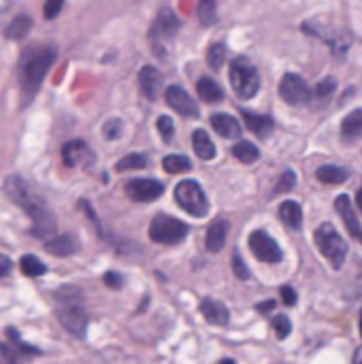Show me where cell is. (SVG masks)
Here are the masks:
<instances>
[{
    "label": "cell",
    "instance_id": "cell-1",
    "mask_svg": "<svg viewBox=\"0 0 362 364\" xmlns=\"http://www.w3.org/2000/svg\"><path fill=\"white\" fill-rule=\"evenodd\" d=\"M3 190L5 194L20 206V209L30 216L32 220V234L39 237V239H51V237H56V216L54 211L49 209V204L47 200L32 188L30 181H26L22 175H9L3 183Z\"/></svg>",
    "mask_w": 362,
    "mask_h": 364
},
{
    "label": "cell",
    "instance_id": "cell-2",
    "mask_svg": "<svg viewBox=\"0 0 362 364\" xmlns=\"http://www.w3.org/2000/svg\"><path fill=\"white\" fill-rule=\"evenodd\" d=\"M56 56L58 51L54 45H39V47L34 45L24 51V56L20 60V88L24 102H30L34 98L51 64L56 62Z\"/></svg>",
    "mask_w": 362,
    "mask_h": 364
},
{
    "label": "cell",
    "instance_id": "cell-3",
    "mask_svg": "<svg viewBox=\"0 0 362 364\" xmlns=\"http://www.w3.org/2000/svg\"><path fill=\"white\" fill-rule=\"evenodd\" d=\"M56 316L64 330L73 337H85L88 330V314L83 307L81 290L75 286H64L56 292Z\"/></svg>",
    "mask_w": 362,
    "mask_h": 364
},
{
    "label": "cell",
    "instance_id": "cell-4",
    "mask_svg": "<svg viewBox=\"0 0 362 364\" xmlns=\"http://www.w3.org/2000/svg\"><path fill=\"white\" fill-rule=\"evenodd\" d=\"M316 245L322 251V255L330 262L333 269H341L347 258V243L345 239L337 232V228L330 222H324L316 228L314 232Z\"/></svg>",
    "mask_w": 362,
    "mask_h": 364
},
{
    "label": "cell",
    "instance_id": "cell-5",
    "mask_svg": "<svg viewBox=\"0 0 362 364\" xmlns=\"http://www.w3.org/2000/svg\"><path fill=\"white\" fill-rule=\"evenodd\" d=\"M228 77H230V85H232L235 94L241 100L253 98L256 92H258V88H260V77H258V69L245 56H239V58L232 60Z\"/></svg>",
    "mask_w": 362,
    "mask_h": 364
},
{
    "label": "cell",
    "instance_id": "cell-6",
    "mask_svg": "<svg viewBox=\"0 0 362 364\" xmlns=\"http://www.w3.org/2000/svg\"><path fill=\"white\" fill-rule=\"evenodd\" d=\"M175 200L186 214H190L194 218H204L207 211H209V200H207V194L200 188V183L194 181V179H186V181L177 183Z\"/></svg>",
    "mask_w": 362,
    "mask_h": 364
},
{
    "label": "cell",
    "instance_id": "cell-7",
    "mask_svg": "<svg viewBox=\"0 0 362 364\" xmlns=\"http://www.w3.org/2000/svg\"><path fill=\"white\" fill-rule=\"evenodd\" d=\"M188 224L173 218V216H156L149 224V239L153 243H162V245H177L186 239L188 234Z\"/></svg>",
    "mask_w": 362,
    "mask_h": 364
},
{
    "label": "cell",
    "instance_id": "cell-8",
    "mask_svg": "<svg viewBox=\"0 0 362 364\" xmlns=\"http://www.w3.org/2000/svg\"><path fill=\"white\" fill-rule=\"evenodd\" d=\"M302 30L309 32V34H314L318 38H322L324 43L330 45V49L335 51V54H345L349 43H351V36L330 24H324L320 20H314V22H305L302 24Z\"/></svg>",
    "mask_w": 362,
    "mask_h": 364
},
{
    "label": "cell",
    "instance_id": "cell-9",
    "mask_svg": "<svg viewBox=\"0 0 362 364\" xmlns=\"http://www.w3.org/2000/svg\"><path fill=\"white\" fill-rule=\"evenodd\" d=\"M249 249L253 251V255L258 260H263V262H269V265L281 262V258H284V251L277 245V241L273 237H269L265 230L251 232V237H249Z\"/></svg>",
    "mask_w": 362,
    "mask_h": 364
},
{
    "label": "cell",
    "instance_id": "cell-10",
    "mask_svg": "<svg viewBox=\"0 0 362 364\" xmlns=\"http://www.w3.org/2000/svg\"><path fill=\"white\" fill-rule=\"evenodd\" d=\"M279 94L281 98L288 102V105L300 107L305 102H309V88L305 83V79L296 73H286L279 81Z\"/></svg>",
    "mask_w": 362,
    "mask_h": 364
},
{
    "label": "cell",
    "instance_id": "cell-11",
    "mask_svg": "<svg viewBox=\"0 0 362 364\" xmlns=\"http://www.w3.org/2000/svg\"><path fill=\"white\" fill-rule=\"evenodd\" d=\"M94 160H96V155L85 141H69L62 147V162L69 169H75V167L90 169L94 164Z\"/></svg>",
    "mask_w": 362,
    "mask_h": 364
},
{
    "label": "cell",
    "instance_id": "cell-12",
    "mask_svg": "<svg viewBox=\"0 0 362 364\" xmlns=\"http://www.w3.org/2000/svg\"><path fill=\"white\" fill-rule=\"evenodd\" d=\"M165 192V186L156 179H132L126 183V194L134 202H151L160 198Z\"/></svg>",
    "mask_w": 362,
    "mask_h": 364
},
{
    "label": "cell",
    "instance_id": "cell-13",
    "mask_svg": "<svg viewBox=\"0 0 362 364\" xmlns=\"http://www.w3.org/2000/svg\"><path fill=\"white\" fill-rule=\"evenodd\" d=\"M167 105L183 118H198V105L181 85L167 88Z\"/></svg>",
    "mask_w": 362,
    "mask_h": 364
},
{
    "label": "cell",
    "instance_id": "cell-14",
    "mask_svg": "<svg viewBox=\"0 0 362 364\" xmlns=\"http://www.w3.org/2000/svg\"><path fill=\"white\" fill-rule=\"evenodd\" d=\"M181 22L177 18V13L169 7L160 9V13L156 15V22L151 26V38L156 43H162V41H169L175 36V32L179 30Z\"/></svg>",
    "mask_w": 362,
    "mask_h": 364
},
{
    "label": "cell",
    "instance_id": "cell-15",
    "mask_svg": "<svg viewBox=\"0 0 362 364\" xmlns=\"http://www.w3.org/2000/svg\"><path fill=\"white\" fill-rule=\"evenodd\" d=\"M335 206H337V214L341 216V220H343V224H345L347 232H349V234H351L356 241H360V243H362V226H360V222H358L356 214H354V206H351L349 196H347V194L337 196Z\"/></svg>",
    "mask_w": 362,
    "mask_h": 364
},
{
    "label": "cell",
    "instance_id": "cell-16",
    "mask_svg": "<svg viewBox=\"0 0 362 364\" xmlns=\"http://www.w3.org/2000/svg\"><path fill=\"white\" fill-rule=\"evenodd\" d=\"M228 230H230L228 220H224V218L214 220V222L209 224V228H207V234H204V247L209 249L211 253L220 251V249L226 245Z\"/></svg>",
    "mask_w": 362,
    "mask_h": 364
},
{
    "label": "cell",
    "instance_id": "cell-17",
    "mask_svg": "<svg viewBox=\"0 0 362 364\" xmlns=\"http://www.w3.org/2000/svg\"><path fill=\"white\" fill-rule=\"evenodd\" d=\"M200 314H202V318H204L207 322L214 324V326H226V324L230 322L228 309H226L222 302L214 300V298H204V300L200 302Z\"/></svg>",
    "mask_w": 362,
    "mask_h": 364
},
{
    "label": "cell",
    "instance_id": "cell-18",
    "mask_svg": "<svg viewBox=\"0 0 362 364\" xmlns=\"http://www.w3.org/2000/svg\"><path fill=\"white\" fill-rule=\"evenodd\" d=\"M139 85H141V92L145 98L156 100L160 94V88H162V75L153 66H143L139 73Z\"/></svg>",
    "mask_w": 362,
    "mask_h": 364
},
{
    "label": "cell",
    "instance_id": "cell-19",
    "mask_svg": "<svg viewBox=\"0 0 362 364\" xmlns=\"http://www.w3.org/2000/svg\"><path fill=\"white\" fill-rule=\"evenodd\" d=\"M43 247L45 251H49L51 255H58V258H67L71 253L77 251V241L73 234H56V237H51L47 241H43Z\"/></svg>",
    "mask_w": 362,
    "mask_h": 364
},
{
    "label": "cell",
    "instance_id": "cell-20",
    "mask_svg": "<svg viewBox=\"0 0 362 364\" xmlns=\"http://www.w3.org/2000/svg\"><path fill=\"white\" fill-rule=\"evenodd\" d=\"M211 126L216 128L218 134H222L224 139H239L241 136V124L226 113H216L211 115Z\"/></svg>",
    "mask_w": 362,
    "mask_h": 364
},
{
    "label": "cell",
    "instance_id": "cell-21",
    "mask_svg": "<svg viewBox=\"0 0 362 364\" xmlns=\"http://www.w3.org/2000/svg\"><path fill=\"white\" fill-rule=\"evenodd\" d=\"M192 147H194V153L198 155L200 160H214L216 158V145L204 130H194Z\"/></svg>",
    "mask_w": 362,
    "mask_h": 364
},
{
    "label": "cell",
    "instance_id": "cell-22",
    "mask_svg": "<svg viewBox=\"0 0 362 364\" xmlns=\"http://www.w3.org/2000/svg\"><path fill=\"white\" fill-rule=\"evenodd\" d=\"M196 90H198V96H200L204 102H209V105H216V102H220V100L224 98L222 88H220L211 77H200Z\"/></svg>",
    "mask_w": 362,
    "mask_h": 364
},
{
    "label": "cell",
    "instance_id": "cell-23",
    "mask_svg": "<svg viewBox=\"0 0 362 364\" xmlns=\"http://www.w3.org/2000/svg\"><path fill=\"white\" fill-rule=\"evenodd\" d=\"M279 218L286 226L290 228H300L302 224V209H300V204L294 202V200H286L279 204Z\"/></svg>",
    "mask_w": 362,
    "mask_h": 364
},
{
    "label": "cell",
    "instance_id": "cell-24",
    "mask_svg": "<svg viewBox=\"0 0 362 364\" xmlns=\"http://www.w3.org/2000/svg\"><path fill=\"white\" fill-rule=\"evenodd\" d=\"M32 30V18L26 15V13H20L11 20V24L7 26L5 30V36L11 38V41H22L28 32Z\"/></svg>",
    "mask_w": 362,
    "mask_h": 364
},
{
    "label": "cell",
    "instance_id": "cell-25",
    "mask_svg": "<svg viewBox=\"0 0 362 364\" xmlns=\"http://www.w3.org/2000/svg\"><path fill=\"white\" fill-rule=\"evenodd\" d=\"M243 118H245L247 128L251 132H256L258 136H267L273 130V120L269 115H258V113H251V111H243Z\"/></svg>",
    "mask_w": 362,
    "mask_h": 364
},
{
    "label": "cell",
    "instance_id": "cell-26",
    "mask_svg": "<svg viewBox=\"0 0 362 364\" xmlns=\"http://www.w3.org/2000/svg\"><path fill=\"white\" fill-rule=\"evenodd\" d=\"M362 134V109H354L345 115L341 124V136L343 139H356Z\"/></svg>",
    "mask_w": 362,
    "mask_h": 364
},
{
    "label": "cell",
    "instance_id": "cell-27",
    "mask_svg": "<svg viewBox=\"0 0 362 364\" xmlns=\"http://www.w3.org/2000/svg\"><path fill=\"white\" fill-rule=\"evenodd\" d=\"M318 179L322 181V183H343V181H347V177H349V173H347V169H341V167H335V164H326V167H320L318 169Z\"/></svg>",
    "mask_w": 362,
    "mask_h": 364
},
{
    "label": "cell",
    "instance_id": "cell-28",
    "mask_svg": "<svg viewBox=\"0 0 362 364\" xmlns=\"http://www.w3.org/2000/svg\"><path fill=\"white\" fill-rule=\"evenodd\" d=\"M20 267H22V273H24L26 277H41V275L47 273V267L41 262V260H39L34 253H26V255H22Z\"/></svg>",
    "mask_w": 362,
    "mask_h": 364
},
{
    "label": "cell",
    "instance_id": "cell-29",
    "mask_svg": "<svg viewBox=\"0 0 362 364\" xmlns=\"http://www.w3.org/2000/svg\"><path fill=\"white\" fill-rule=\"evenodd\" d=\"M232 153H235L237 160H241L245 164H251V162H256L258 158H260V151H258V147L253 143H249V141H239L235 145Z\"/></svg>",
    "mask_w": 362,
    "mask_h": 364
},
{
    "label": "cell",
    "instance_id": "cell-30",
    "mask_svg": "<svg viewBox=\"0 0 362 364\" xmlns=\"http://www.w3.org/2000/svg\"><path fill=\"white\" fill-rule=\"evenodd\" d=\"M162 167L167 173H173V175H179V173H186L192 169V162L188 155H179V153H171L162 160Z\"/></svg>",
    "mask_w": 362,
    "mask_h": 364
},
{
    "label": "cell",
    "instance_id": "cell-31",
    "mask_svg": "<svg viewBox=\"0 0 362 364\" xmlns=\"http://www.w3.org/2000/svg\"><path fill=\"white\" fill-rule=\"evenodd\" d=\"M145 167H147V158L143 153H128L116 164V169L120 173H124V171H139V169H145Z\"/></svg>",
    "mask_w": 362,
    "mask_h": 364
},
{
    "label": "cell",
    "instance_id": "cell-32",
    "mask_svg": "<svg viewBox=\"0 0 362 364\" xmlns=\"http://www.w3.org/2000/svg\"><path fill=\"white\" fill-rule=\"evenodd\" d=\"M198 20L202 26H214L218 22L216 3H211V0H202V3L198 5Z\"/></svg>",
    "mask_w": 362,
    "mask_h": 364
},
{
    "label": "cell",
    "instance_id": "cell-33",
    "mask_svg": "<svg viewBox=\"0 0 362 364\" xmlns=\"http://www.w3.org/2000/svg\"><path fill=\"white\" fill-rule=\"evenodd\" d=\"M224 60H226V47L222 43H214L207 51V62H209L211 69H222L224 66Z\"/></svg>",
    "mask_w": 362,
    "mask_h": 364
},
{
    "label": "cell",
    "instance_id": "cell-34",
    "mask_svg": "<svg viewBox=\"0 0 362 364\" xmlns=\"http://www.w3.org/2000/svg\"><path fill=\"white\" fill-rule=\"evenodd\" d=\"M294 186H296V173L294 171H284L281 177H279V181H277V186H275V190H273V194L277 196V194L290 192Z\"/></svg>",
    "mask_w": 362,
    "mask_h": 364
},
{
    "label": "cell",
    "instance_id": "cell-35",
    "mask_svg": "<svg viewBox=\"0 0 362 364\" xmlns=\"http://www.w3.org/2000/svg\"><path fill=\"white\" fill-rule=\"evenodd\" d=\"M158 130H160L165 143H171L173 141V136H175V124H173V120L169 115H160L158 118Z\"/></svg>",
    "mask_w": 362,
    "mask_h": 364
},
{
    "label": "cell",
    "instance_id": "cell-36",
    "mask_svg": "<svg viewBox=\"0 0 362 364\" xmlns=\"http://www.w3.org/2000/svg\"><path fill=\"white\" fill-rule=\"evenodd\" d=\"M273 328H275V332H277L279 339H286V337L290 335V330H292V324H290L288 316L279 314V316H275V320H273Z\"/></svg>",
    "mask_w": 362,
    "mask_h": 364
},
{
    "label": "cell",
    "instance_id": "cell-37",
    "mask_svg": "<svg viewBox=\"0 0 362 364\" xmlns=\"http://www.w3.org/2000/svg\"><path fill=\"white\" fill-rule=\"evenodd\" d=\"M102 134H105L109 141L118 139L122 134V122L118 118H111L109 122H105V126H102Z\"/></svg>",
    "mask_w": 362,
    "mask_h": 364
},
{
    "label": "cell",
    "instance_id": "cell-38",
    "mask_svg": "<svg viewBox=\"0 0 362 364\" xmlns=\"http://www.w3.org/2000/svg\"><path fill=\"white\" fill-rule=\"evenodd\" d=\"M335 88H337V81H335L333 77H326V79H322V81L318 83L316 96H318V98H328V96L335 92Z\"/></svg>",
    "mask_w": 362,
    "mask_h": 364
},
{
    "label": "cell",
    "instance_id": "cell-39",
    "mask_svg": "<svg viewBox=\"0 0 362 364\" xmlns=\"http://www.w3.org/2000/svg\"><path fill=\"white\" fill-rule=\"evenodd\" d=\"M232 271H235V275L239 277V279H249V269L245 267V262L241 260V255L239 253H235L232 255Z\"/></svg>",
    "mask_w": 362,
    "mask_h": 364
},
{
    "label": "cell",
    "instance_id": "cell-40",
    "mask_svg": "<svg viewBox=\"0 0 362 364\" xmlns=\"http://www.w3.org/2000/svg\"><path fill=\"white\" fill-rule=\"evenodd\" d=\"M62 9H64V3H62V0H51V3H45L43 13H45L47 20H54Z\"/></svg>",
    "mask_w": 362,
    "mask_h": 364
},
{
    "label": "cell",
    "instance_id": "cell-41",
    "mask_svg": "<svg viewBox=\"0 0 362 364\" xmlns=\"http://www.w3.org/2000/svg\"><path fill=\"white\" fill-rule=\"evenodd\" d=\"M281 298H284V302L288 304V307H292L294 302H296V292H294V288H290V286H284L281 288Z\"/></svg>",
    "mask_w": 362,
    "mask_h": 364
},
{
    "label": "cell",
    "instance_id": "cell-42",
    "mask_svg": "<svg viewBox=\"0 0 362 364\" xmlns=\"http://www.w3.org/2000/svg\"><path fill=\"white\" fill-rule=\"evenodd\" d=\"M9 273H11V260L5 253H0V277H7Z\"/></svg>",
    "mask_w": 362,
    "mask_h": 364
},
{
    "label": "cell",
    "instance_id": "cell-43",
    "mask_svg": "<svg viewBox=\"0 0 362 364\" xmlns=\"http://www.w3.org/2000/svg\"><path fill=\"white\" fill-rule=\"evenodd\" d=\"M105 284L111 286V288H122V277L118 273L109 271V273H105Z\"/></svg>",
    "mask_w": 362,
    "mask_h": 364
},
{
    "label": "cell",
    "instance_id": "cell-44",
    "mask_svg": "<svg viewBox=\"0 0 362 364\" xmlns=\"http://www.w3.org/2000/svg\"><path fill=\"white\" fill-rule=\"evenodd\" d=\"M273 307H275V300H267V302H260L256 309L260 311V314H267V311H271Z\"/></svg>",
    "mask_w": 362,
    "mask_h": 364
},
{
    "label": "cell",
    "instance_id": "cell-45",
    "mask_svg": "<svg viewBox=\"0 0 362 364\" xmlns=\"http://www.w3.org/2000/svg\"><path fill=\"white\" fill-rule=\"evenodd\" d=\"M354 364H362V347L356 351V356H354Z\"/></svg>",
    "mask_w": 362,
    "mask_h": 364
},
{
    "label": "cell",
    "instance_id": "cell-46",
    "mask_svg": "<svg viewBox=\"0 0 362 364\" xmlns=\"http://www.w3.org/2000/svg\"><path fill=\"white\" fill-rule=\"evenodd\" d=\"M356 200H358V206H360V211H362V188L358 190V196H356Z\"/></svg>",
    "mask_w": 362,
    "mask_h": 364
},
{
    "label": "cell",
    "instance_id": "cell-47",
    "mask_svg": "<svg viewBox=\"0 0 362 364\" xmlns=\"http://www.w3.org/2000/svg\"><path fill=\"white\" fill-rule=\"evenodd\" d=\"M358 330H360V337H362V311H360V318H358Z\"/></svg>",
    "mask_w": 362,
    "mask_h": 364
},
{
    "label": "cell",
    "instance_id": "cell-48",
    "mask_svg": "<svg viewBox=\"0 0 362 364\" xmlns=\"http://www.w3.org/2000/svg\"><path fill=\"white\" fill-rule=\"evenodd\" d=\"M220 364H237V362H235V360H230V358H224V360H222Z\"/></svg>",
    "mask_w": 362,
    "mask_h": 364
},
{
    "label": "cell",
    "instance_id": "cell-49",
    "mask_svg": "<svg viewBox=\"0 0 362 364\" xmlns=\"http://www.w3.org/2000/svg\"><path fill=\"white\" fill-rule=\"evenodd\" d=\"M360 275H362V265H360Z\"/></svg>",
    "mask_w": 362,
    "mask_h": 364
}]
</instances>
